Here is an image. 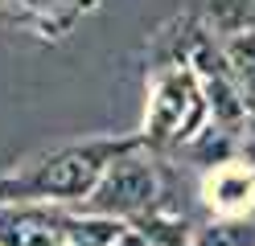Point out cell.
<instances>
[{
	"label": "cell",
	"mask_w": 255,
	"mask_h": 246,
	"mask_svg": "<svg viewBox=\"0 0 255 246\" xmlns=\"http://www.w3.org/2000/svg\"><path fill=\"white\" fill-rule=\"evenodd\" d=\"M111 156H116V148H107V144L66 152V156L50 160V164H45V168L33 176V189H41V193H66V197L87 193V189H91V180L99 176L103 160H111Z\"/></svg>",
	"instance_id": "6da1fadb"
},
{
	"label": "cell",
	"mask_w": 255,
	"mask_h": 246,
	"mask_svg": "<svg viewBox=\"0 0 255 246\" xmlns=\"http://www.w3.org/2000/svg\"><path fill=\"white\" fill-rule=\"evenodd\" d=\"M156 189L152 180V168L148 164H136V160H124L111 168V176L99 185L95 193V209H107V213H124V209H136L144 205Z\"/></svg>",
	"instance_id": "7a4b0ae2"
},
{
	"label": "cell",
	"mask_w": 255,
	"mask_h": 246,
	"mask_svg": "<svg viewBox=\"0 0 255 246\" xmlns=\"http://www.w3.org/2000/svg\"><path fill=\"white\" fill-rule=\"evenodd\" d=\"M0 234L8 238V246H62V230L58 222H45V218H4L0 222Z\"/></svg>",
	"instance_id": "3957f363"
},
{
	"label": "cell",
	"mask_w": 255,
	"mask_h": 246,
	"mask_svg": "<svg viewBox=\"0 0 255 246\" xmlns=\"http://www.w3.org/2000/svg\"><path fill=\"white\" fill-rule=\"evenodd\" d=\"M231 66H235V74L243 78V86L255 94V37H239L231 45Z\"/></svg>",
	"instance_id": "277c9868"
},
{
	"label": "cell",
	"mask_w": 255,
	"mask_h": 246,
	"mask_svg": "<svg viewBox=\"0 0 255 246\" xmlns=\"http://www.w3.org/2000/svg\"><path fill=\"white\" fill-rule=\"evenodd\" d=\"M202 246H255V230L251 226H218L206 234Z\"/></svg>",
	"instance_id": "5b68a950"
},
{
	"label": "cell",
	"mask_w": 255,
	"mask_h": 246,
	"mask_svg": "<svg viewBox=\"0 0 255 246\" xmlns=\"http://www.w3.org/2000/svg\"><path fill=\"white\" fill-rule=\"evenodd\" d=\"M111 238H116V226H107V222L78 226V246H107Z\"/></svg>",
	"instance_id": "8992f818"
},
{
	"label": "cell",
	"mask_w": 255,
	"mask_h": 246,
	"mask_svg": "<svg viewBox=\"0 0 255 246\" xmlns=\"http://www.w3.org/2000/svg\"><path fill=\"white\" fill-rule=\"evenodd\" d=\"M210 8H222V25H231L235 12H243V4H239V0H210Z\"/></svg>",
	"instance_id": "52a82bcc"
},
{
	"label": "cell",
	"mask_w": 255,
	"mask_h": 246,
	"mask_svg": "<svg viewBox=\"0 0 255 246\" xmlns=\"http://www.w3.org/2000/svg\"><path fill=\"white\" fill-rule=\"evenodd\" d=\"M116 246H144V238H136V234H120Z\"/></svg>",
	"instance_id": "ba28073f"
}]
</instances>
